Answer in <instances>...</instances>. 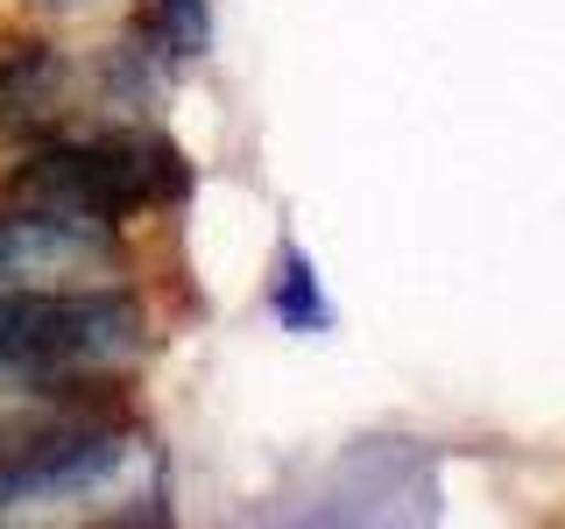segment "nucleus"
Returning <instances> with one entry per match:
<instances>
[{
    "mask_svg": "<svg viewBox=\"0 0 565 529\" xmlns=\"http://www.w3.org/2000/svg\"><path fill=\"white\" fill-rule=\"evenodd\" d=\"M29 8H43V14H93V8H106V0H29Z\"/></svg>",
    "mask_w": 565,
    "mask_h": 529,
    "instance_id": "0eeeda50",
    "label": "nucleus"
},
{
    "mask_svg": "<svg viewBox=\"0 0 565 529\" xmlns=\"http://www.w3.org/2000/svg\"><path fill=\"white\" fill-rule=\"evenodd\" d=\"M184 155L149 128H99V134H35L8 170V191L29 205H57L78 219L128 226L141 212L184 198Z\"/></svg>",
    "mask_w": 565,
    "mask_h": 529,
    "instance_id": "7ed1b4c3",
    "label": "nucleus"
},
{
    "mask_svg": "<svg viewBox=\"0 0 565 529\" xmlns=\"http://www.w3.org/2000/svg\"><path fill=\"white\" fill-rule=\"evenodd\" d=\"M141 431L78 402H8L0 417V522L43 516H93V501H114L141 466Z\"/></svg>",
    "mask_w": 565,
    "mask_h": 529,
    "instance_id": "f03ea898",
    "label": "nucleus"
},
{
    "mask_svg": "<svg viewBox=\"0 0 565 529\" xmlns=\"http://www.w3.org/2000/svg\"><path fill=\"white\" fill-rule=\"evenodd\" d=\"M149 353V311L128 282L0 296V402H78Z\"/></svg>",
    "mask_w": 565,
    "mask_h": 529,
    "instance_id": "f257e3e1",
    "label": "nucleus"
},
{
    "mask_svg": "<svg viewBox=\"0 0 565 529\" xmlns=\"http://www.w3.org/2000/svg\"><path fill=\"white\" fill-rule=\"evenodd\" d=\"M64 99H71V64L57 43H35V35L0 43V134L29 149L35 134L64 120Z\"/></svg>",
    "mask_w": 565,
    "mask_h": 529,
    "instance_id": "39448f33",
    "label": "nucleus"
},
{
    "mask_svg": "<svg viewBox=\"0 0 565 529\" xmlns=\"http://www.w3.org/2000/svg\"><path fill=\"white\" fill-rule=\"evenodd\" d=\"M269 311L282 317V332H326V325H332V311H326V296H318V276H311L305 247H282V261H276V290H269Z\"/></svg>",
    "mask_w": 565,
    "mask_h": 529,
    "instance_id": "423d86ee",
    "label": "nucleus"
},
{
    "mask_svg": "<svg viewBox=\"0 0 565 529\" xmlns=\"http://www.w3.org/2000/svg\"><path fill=\"white\" fill-rule=\"evenodd\" d=\"M128 282L120 226L78 219L57 205H0V296H43V290H106Z\"/></svg>",
    "mask_w": 565,
    "mask_h": 529,
    "instance_id": "20e7f679",
    "label": "nucleus"
}]
</instances>
